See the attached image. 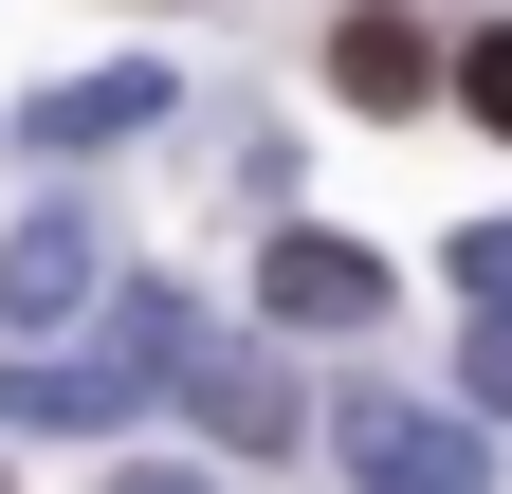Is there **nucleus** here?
I'll list each match as a JSON object with an SVG mask.
<instances>
[{"instance_id": "obj_7", "label": "nucleus", "mask_w": 512, "mask_h": 494, "mask_svg": "<svg viewBox=\"0 0 512 494\" xmlns=\"http://www.w3.org/2000/svg\"><path fill=\"white\" fill-rule=\"evenodd\" d=\"M128 129H183V92L165 74H74V92L19 110V147H128Z\"/></svg>"}, {"instance_id": "obj_8", "label": "nucleus", "mask_w": 512, "mask_h": 494, "mask_svg": "<svg viewBox=\"0 0 512 494\" xmlns=\"http://www.w3.org/2000/svg\"><path fill=\"white\" fill-rule=\"evenodd\" d=\"M439 275H458L476 330H494V312H512V220H458V238H439Z\"/></svg>"}, {"instance_id": "obj_6", "label": "nucleus", "mask_w": 512, "mask_h": 494, "mask_svg": "<svg viewBox=\"0 0 512 494\" xmlns=\"http://www.w3.org/2000/svg\"><path fill=\"white\" fill-rule=\"evenodd\" d=\"M55 312H92V220H74V202L0 238V330H55Z\"/></svg>"}, {"instance_id": "obj_10", "label": "nucleus", "mask_w": 512, "mask_h": 494, "mask_svg": "<svg viewBox=\"0 0 512 494\" xmlns=\"http://www.w3.org/2000/svg\"><path fill=\"white\" fill-rule=\"evenodd\" d=\"M476 421H512V312L476 330Z\"/></svg>"}, {"instance_id": "obj_2", "label": "nucleus", "mask_w": 512, "mask_h": 494, "mask_svg": "<svg viewBox=\"0 0 512 494\" xmlns=\"http://www.w3.org/2000/svg\"><path fill=\"white\" fill-rule=\"evenodd\" d=\"M311 440L348 458V494H494V440H476V421H439V403H403V385L330 403Z\"/></svg>"}, {"instance_id": "obj_4", "label": "nucleus", "mask_w": 512, "mask_h": 494, "mask_svg": "<svg viewBox=\"0 0 512 494\" xmlns=\"http://www.w3.org/2000/svg\"><path fill=\"white\" fill-rule=\"evenodd\" d=\"M183 403H202V440H220V458H293V421H311V403H293V366H275V348H220V330L183 348Z\"/></svg>"}, {"instance_id": "obj_9", "label": "nucleus", "mask_w": 512, "mask_h": 494, "mask_svg": "<svg viewBox=\"0 0 512 494\" xmlns=\"http://www.w3.org/2000/svg\"><path fill=\"white\" fill-rule=\"evenodd\" d=\"M458 110H476V129L512 147V19H494V37H458Z\"/></svg>"}, {"instance_id": "obj_3", "label": "nucleus", "mask_w": 512, "mask_h": 494, "mask_svg": "<svg viewBox=\"0 0 512 494\" xmlns=\"http://www.w3.org/2000/svg\"><path fill=\"white\" fill-rule=\"evenodd\" d=\"M384 293H403V275H384L366 238H330V220H293L275 257H256V312H275V330H384Z\"/></svg>"}, {"instance_id": "obj_1", "label": "nucleus", "mask_w": 512, "mask_h": 494, "mask_svg": "<svg viewBox=\"0 0 512 494\" xmlns=\"http://www.w3.org/2000/svg\"><path fill=\"white\" fill-rule=\"evenodd\" d=\"M183 348H202V312H183V293H128V312H110V348H74V366H0V421L92 440V421H128L147 385H183Z\"/></svg>"}, {"instance_id": "obj_5", "label": "nucleus", "mask_w": 512, "mask_h": 494, "mask_svg": "<svg viewBox=\"0 0 512 494\" xmlns=\"http://www.w3.org/2000/svg\"><path fill=\"white\" fill-rule=\"evenodd\" d=\"M330 92L348 110H421V92H458V74H439V37L403 19V0H366V19L330 37Z\"/></svg>"}, {"instance_id": "obj_11", "label": "nucleus", "mask_w": 512, "mask_h": 494, "mask_svg": "<svg viewBox=\"0 0 512 494\" xmlns=\"http://www.w3.org/2000/svg\"><path fill=\"white\" fill-rule=\"evenodd\" d=\"M110 494H220V476H183V458H128V476H110Z\"/></svg>"}]
</instances>
